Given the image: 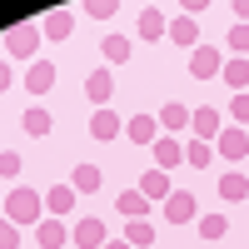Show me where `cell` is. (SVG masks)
<instances>
[{"instance_id": "ffe728a7", "label": "cell", "mask_w": 249, "mask_h": 249, "mask_svg": "<svg viewBox=\"0 0 249 249\" xmlns=\"http://www.w3.org/2000/svg\"><path fill=\"white\" fill-rule=\"evenodd\" d=\"M170 40H175V45H184V50H195V45H199V20H190V15L170 20Z\"/></svg>"}, {"instance_id": "8992f818", "label": "cell", "mask_w": 249, "mask_h": 249, "mask_svg": "<svg viewBox=\"0 0 249 249\" xmlns=\"http://www.w3.org/2000/svg\"><path fill=\"white\" fill-rule=\"evenodd\" d=\"M164 219H170V224H190V219H199L195 195H190V190H175L170 199H164Z\"/></svg>"}, {"instance_id": "8fae6325", "label": "cell", "mask_w": 249, "mask_h": 249, "mask_svg": "<svg viewBox=\"0 0 249 249\" xmlns=\"http://www.w3.org/2000/svg\"><path fill=\"white\" fill-rule=\"evenodd\" d=\"M175 164H184V144H179L175 135H164V140H155V170H164V175H170Z\"/></svg>"}, {"instance_id": "4316f807", "label": "cell", "mask_w": 249, "mask_h": 249, "mask_svg": "<svg viewBox=\"0 0 249 249\" xmlns=\"http://www.w3.org/2000/svg\"><path fill=\"white\" fill-rule=\"evenodd\" d=\"M210 155H214V144H204V140L184 144V164H190V170H210Z\"/></svg>"}, {"instance_id": "1f68e13d", "label": "cell", "mask_w": 249, "mask_h": 249, "mask_svg": "<svg viewBox=\"0 0 249 249\" xmlns=\"http://www.w3.org/2000/svg\"><path fill=\"white\" fill-rule=\"evenodd\" d=\"M20 175V155L15 150H0V179H15Z\"/></svg>"}, {"instance_id": "5bb4252c", "label": "cell", "mask_w": 249, "mask_h": 249, "mask_svg": "<svg viewBox=\"0 0 249 249\" xmlns=\"http://www.w3.org/2000/svg\"><path fill=\"white\" fill-rule=\"evenodd\" d=\"M124 135H130V144H155L160 120L155 115H130V120H124Z\"/></svg>"}, {"instance_id": "836d02e7", "label": "cell", "mask_w": 249, "mask_h": 249, "mask_svg": "<svg viewBox=\"0 0 249 249\" xmlns=\"http://www.w3.org/2000/svg\"><path fill=\"white\" fill-rule=\"evenodd\" d=\"M15 85V70H10V60H0V95H5Z\"/></svg>"}, {"instance_id": "f546056e", "label": "cell", "mask_w": 249, "mask_h": 249, "mask_svg": "<svg viewBox=\"0 0 249 249\" xmlns=\"http://www.w3.org/2000/svg\"><path fill=\"white\" fill-rule=\"evenodd\" d=\"M230 115H234V124H244V130H249V90H239V95L230 100Z\"/></svg>"}, {"instance_id": "4dcf8cb0", "label": "cell", "mask_w": 249, "mask_h": 249, "mask_svg": "<svg viewBox=\"0 0 249 249\" xmlns=\"http://www.w3.org/2000/svg\"><path fill=\"white\" fill-rule=\"evenodd\" d=\"M85 10H90L95 20H110V15L120 10V0H85Z\"/></svg>"}, {"instance_id": "d6a6232c", "label": "cell", "mask_w": 249, "mask_h": 249, "mask_svg": "<svg viewBox=\"0 0 249 249\" xmlns=\"http://www.w3.org/2000/svg\"><path fill=\"white\" fill-rule=\"evenodd\" d=\"M0 249H20V230H15L5 214H0Z\"/></svg>"}, {"instance_id": "2e32d148", "label": "cell", "mask_w": 249, "mask_h": 249, "mask_svg": "<svg viewBox=\"0 0 249 249\" xmlns=\"http://www.w3.org/2000/svg\"><path fill=\"white\" fill-rule=\"evenodd\" d=\"M70 184H75V195H95L100 184H105V175H100V164H75Z\"/></svg>"}, {"instance_id": "e575fe53", "label": "cell", "mask_w": 249, "mask_h": 249, "mask_svg": "<svg viewBox=\"0 0 249 249\" xmlns=\"http://www.w3.org/2000/svg\"><path fill=\"white\" fill-rule=\"evenodd\" d=\"M179 5H184V15H199L204 5H210V0H179Z\"/></svg>"}, {"instance_id": "f1b7e54d", "label": "cell", "mask_w": 249, "mask_h": 249, "mask_svg": "<svg viewBox=\"0 0 249 249\" xmlns=\"http://www.w3.org/2000/svg\"><path fill=\"white\" fill-rule=\"evenodd\" d=\"M230 50H234V55H249V25H244V20H234V30H230Z\"/></svg>"}, {"instance_id": "83f0119b", "label": "cell", "mask_w": 249, "mask_h": 249, "mask_svg": "<svg viewBox=\"0 0 249 249\" xmlns=\"http://www.w3.org/2000/svg\"><path fill=\"white\" fill-rule=\"evenodd\" d=\"M20 124H25V135H50V124H55V120H50V110L30 105V110H25V120H20Z\"/></svg>"}, {"instance_id": "6da1fadb", "label": "cell", "mask_w": 249, "mask_h": 249, "mask_svg": "<svg viewBox=\"0 0 249 249\" xmlns=\"http://www.w3.org/2000/svg\"><path fill=\"white\" fill-rule=\"evenodd\" d=\"M0 210H5V219L15 224V230H20V224H40V219H45V195L30 190V184H20V190L5 195V204H0Z\"/></svg>"}, {"instance_id": "484cf974", "label": "cell", "mask_w": 249, "mask_h": 249, "mask_svg": "<svg viewBox=\"0 0 249 249\" xmlns=\"http://www.w3.org/2000/svg\"><path fill=\"white\" fill-rule=\"evenodd\" d=\"M100 55H105L110 65H124V60H130V35H105L100 40Z\"/></svg>"}, {"instance_id": "7402d4cb", "label": "cell", "mask_w": 249, "mask_h": 249, "mask_svg": "<svg viewBox=\"0 0 249 249\" xmlns=\"http://www.w3.org/2000/svg\"><path fill=\"white\" fill-rule=\"evenodd\" d=\"M124 244L130 249H150L155 244V224L150 219H124Z\"/></svg>"}, {"instance_id": "3957f363", "label": "cell", "mask_w": 249, "mask_h": 249, "mask_svg": "<svg viewBox=\"0 0 249 249\" xmlns=\"http://www.w3.org/2000/svg\"><path fill=\"white\" fill-rule=\"evenodd\" d=\"M219 70H224L219 45H195V50H190V75H195V80H214Z\"/></svg>"}, {"instance_id": "8d00e7d4", "label": "cell", "mask_w": 249, "mask_h": 249, "mask_svg": "<svg viewBox=\"0 0 249 249\" xmlns=\"http://www.w3.org/2000/svg\"><path fill=\"white\" fill-rule=\"evenodd\" d=\"M105 249H130V244H124V239H110V244H105Z\"/></svg>"}, {"instance_id": "d590c367", "label": "cell", "mask_w": 249, "mask_h": 249, "mask_svg": "<svg viewBox=\"0 0 249 249\" xmlns=\"http://www.w3.org/2000/svg\"><path fill=\"white\" fill-rule=\"evenodd\" d=\"M234 15H239L244 25H249V0H234Z\"/></svg>"}, {"instance_id": "ba28073f", "label": "cell", "mask_w": 249, "mask_h": 249, "mask_svg": "<svg viewBox=\"0 0 249 249\" xmlns=\"http://www.w3.org/2000/svg\"><path fill=\"white\" fill-rule=\"evenodd\" d=\"M219 130H224V124H219V110L199 105V110L190 115V135H195V140H204V144H210V140H219Z\"/></svg>"}, {"instance_id": "5b68a950", "label": "cell", "mask_w": 249, "mask_h": 249, "mask_svg": "<svg viewBox=\"0 0 249 249\" xmlns=\"http://www.w3.org/2000/svg\"><path fill=\"white\" fill-rule=\"evenodd\" d=\"M110 95H115V75H110V65L90 70V75H85V100H90V105H100V110H105V105H110Z\"/></svg>"}, {"instance_id": "cb8c5ba5", "label": "cell", "mask_w": 249, "mask_h": 249, "mask_svg": "<svg viewBox=\"0 0 249 249\" xmlns=\"http://www.w3.org/2000/svg\"><path fill=\"white\" fill-rule=\"evenodd\" d=\"M195 230H199L204 244H214V239L230 234V219H224V214H199V219H195Z\"/></svg>"}, {"instance_id": "74e56055", "label": "cell", "mask_w": 249, "mask_h": 249, "mask_svg": "<svg viewBox=\"0 0 249 249\" xmlns=\"http://www.w3.org/2000/svg\"><path fill=\"white\" fill-rule=\"evenodd\" d=\"M0 204H5V190H0Z\"/></svg>"}, {"instance_id": "9a60e30c", "label": "cell", "mask_w": 249, "mask_h": 249, "mask_svg": "<svg viewBox=\"0 0 249 249\" xmlns=\"http://www.w3.org/2000/svg\"><path fill=\"white\" fill-rule=\"evenodd\" d=\"M35 244H40V249H60V244H70V230H65L60 219H40V224H35Z\"/></svg>"}, {"instance_id": "4fadbf2b", "label": "cell", "mask_w": 249, "mask_h": 249, "mask_svg": "<svg viewBox=\"0 0 249 249\" xmlns=\"http://www.w3.org/2000/svg\"><path fill=\"white\" fill-rule=\"evenodd\" d=\"M25 90L30 95H50L55 90V65H50V60H35V65L25 70Z\"/></svg>"}, {"instance_id": "52a82bcc", "label": "cell", "mask_w": 249, "mask_h": 249, "mask_svg": "<svg viewBox=\"0 0 249 249\" xmlns=\"http://www.w3.org/2000/svg\"><path fill=\"white\" fill-rule=\"evenodd\" d=\"M214 150H219L224 160H244V155H249V130H244V124H230V130H219Z\"/></svg>"}, {"instance_id": "277c9868", "label": "cell", "mask_w": 249, "mask_h": 249, "mask_svg": "<svg viewBox=\"0 0 249 249\" xmlns=\"http://www.w3.org/2000/svg\"><path fill=\"white\" fill-rule=\"evenodd\" d=\"M70 244H80V249H105V244H110V230H105V219H75V230H70Z\"/></svg>"}, {"instance_id": "7c38bea8", "label": "cell", "mask_w": 249, "mask_h": 249, "mask_svg": "<svg viewBox=\"0 0 249 249\" xmlns=\"http://www.w3.org/2000/svg\"><path fill=\"white\" fill-rule=\"evenodd\" d=\"M135 190H140L144 199H150V204H155V199H170V195H175V190H170V175H164V170H144Z\"/></svg>"}, {"instance_id": "d4e9b609", "label": "cell", "mask_w": 249, "mask_h": 249, "mask_svg": "<svg viewBox=\"0 0 249 249\" xmlns=\"http://www.w3.org/2000/svg\"><path fill=\"white\" fill-rule=\"evenodd\" d=\"M219 199H249V175H239V170H230V175H224L219 179Z\"/></svg>"}, {"instance_id": "30bf717a", "label": "cell", "mask_w": 249, "mask_h": 249, "mask_svg": "<svg viewBox=\"0 0 249 249\" xmlns=\"http://www.w3.org/2000/svg\"><path fill=\"white\" fill-rule=\"evenodd\" d=\"M190 115H195L190 105H179V100H170V105H164V110H160L155 120H160V130H164V135H179V130H190Z\"/></svg>"}, {"instance_id": "e0dca14e", "label": "cell", "mask_w": 249, "mask_h": 249, "mask_svg": "<svg viewBox=\"0 0 249 249\" xmlns=\"http://www.w3.org/2000/svg\"><path fill=\"white\" fill-rule=\"evenodd\" d=\"M115 210H120L124 219H150V199H144L140 190H120V199H115Z\"/></svg>"}, {"instance_id": "d6986e66", "label": "cell", "mask_w": 249, "mask_h": 249, "mask_svg": "<svg viewBox=\"0 0 249 249\" xmlns=\"http://www.w3.org/2000/svg\"><path fill=\"white\" fill-rule=\"evenodd\" d=\"M219 75H224V85H230L234 95H239V90H249V55L224 60V70H219Z\"/></svg>"}, {"instance_id": "7a4b0ae2", "label": "cell", "mask_w": 249, "mask_h": 249, "mask_svg": "<svg viewBox=\"0 0 249 249\" xmlns=\"http://www.w3.org/2000/svg\"><path fill=\"white\" fill-rule=\"evenodd\" d=\"M40 35H45V30H40L35 20H25V25H15V30H5V50H10L15 60H30V55L40 50Z\"/></svg>"}, {"instance_id": "9c48e42d", "label": "cell", "mask_w": 249, "mask_h": 249, "mask_svg": "<svg viewBox=\"0 0 249 249\" xmlns=\"http://www.w3.org/2000/svg\"><path fill=\"white\" fill-rule=\"evenodd\" d=\"M90 135L110 144V140H120V135H124V120H120V115L105 105V110H95V115H90Z\"/></svg>"}, {"instance_id": "603a6c76", "label": "cell", "mask_w": 249, "mask_h": 249, "mask_svg": "<svg viewBox=\"0 0 249 249\" xmlns=\"http://www.w3.org/2000/svg\"><path fill=\"white\" fill-rule=\"evenodd\" d=\"M40 30H45L50 40H70V30H75V15H70V10H50L45 20H40Z\"/></svg>"}, {"instance_id": "44dd1931", "label": "cell", "mask_w": 249, "mask_h": 249, "mask_svg": "<svg viewBox=\"0 0 249 249\" xmlns=\"http://www.w3.org/2000/svg\"><path fill=\"white\" fill-rule=\"evenodd\" d=\"M45 210L60 219V214H70L75 210V184H50V195H45Z\"/></svg>"}, {"instance_id": "ac0fdd59", "label": "cell", "mask_w": 249, "mask_h": 249, "mask_svg": "<svg viewBox=\"0 0 249 249\" xmlns=\"http://www.w3.org/2000/svg\"><path fill=\"white\" fill-rule=\"evenodd\" d=\"M135 30H140V40H160L164 30H170V20H164V10L144 5V10H140V25H135Z\"/></svg>"}]
</instances>
